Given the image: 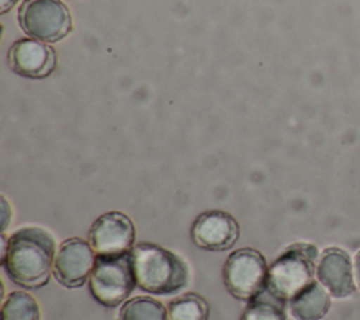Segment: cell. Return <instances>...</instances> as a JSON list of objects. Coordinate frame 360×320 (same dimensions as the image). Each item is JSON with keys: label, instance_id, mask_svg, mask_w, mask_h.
Segmentation results:
<instances>
[{"label": "cell", "instance_id": "cell-1", "mask_svg": "<svg viewBox=\"0 0 360 320\" xmlns=\"http://www.w3.org/2000/svg\"><path fill=\"white\" fill-rule=\"evenodd\" d=\"M56 257L55 237L44 227L27 226L8 237L1 265L8 278L25 289H38L49 282Z\"/></svg>", "mask_w": 360, "mask_h": 320}, {"label": "cell", "instance_id": "cell-2", "mask_svg": "<svg viewBox=\"0 0 360 320\" xmlns=\"http://www.w3.org/2000/svg\"><path fill=\"white\" fill-rule=\"evenodd\" d=\"M131 251L141 291L153 295H173L187 286L190 269L176 253L149 241L135 244Z\"/></svg>", "mask_w": 360, "mask_h": 320}, {"label": "cell", "instance_id": "cell-3", "mask_svg": "<svg viewBox=\"0 0 360 320\" xmlns=\"http://www.w3.org/2000/svg\"><path fill=\"white\" fill-rule=\"evenodd\" d=\"M318 248L311 243L288 246L269 267L266 289L281 302H290L314 281Z\"/></svg>", "mask_w": 360, "mask_h": 320}, {"label": "cell", "instance_id": "cell-4", "mask_svg": "<svg viewBox=\"0 0 360 320\" xmlns=\"http://www.w3.org/2000/svg\"><path fill=\"white\" fill-rule=\"evenodd\" d=\"M136 286L131 250L120 254H97L89 289L100 305L114 309L124 303Z\"/></svg>", "mask_w": 360, "mask_h": 320}, {"label": "cell", "instance_id": "cell-5", "mask_svg": "<svg viewBox=\"0 0 360 320\" xmlns=\"http://www.w3.org/2000/svg\"><path fill=\"white\" fill-rule=\"evenodd\" d=\"M267 275L269 265L264 255L252 247H242L231 253L222 268L228 292L246 302L266 289Z\"/></svg>", "mask_w": 360, "mask_h": 320}, {"label": "cell", "instance_id": "cell-6", "mask_svg": "<svg viewBox=\"0 0 360 320\" xmlns=\"http://www.w3.org/2000/svg\"><path fill=\"white\" fill-rule=\"evenodd\" d=\"M22 31L39 41L55 42L72 31V15L60 0H25L18 10Z\"/></svg>", "mask_w": 360, "mask_h": 320}, {"label": "cell", "instance_id": "cell-7", "mask_svg": "<svg viewBox=\"0 0 360 320\" xmlns=\"http://www.w3.org/2000/svg\"><path fill=\"white\" fill-rule=\"evenodd\" d=\"M96 260L97 253L90 241L80 237L66 239L56 251L53 276L65 288H80L89 281Z\"/></svg>", "mask_w": 360, "mask_h": 320}, {"label": "cell", "instance_id": "cell-8", "mask_svg": "<svg viewBox=\"0 0 360 320\" xmlns=\"http://www.w3.org/2000/svg\"><path fill=\"white\" fill-rule=\"evenodd\" d=\"M135 225L128 215L118 211L103 213L89 230V241L97 254L129 251L135 246Z\"/></svg>", "mask_w": 360, "mask_h": 320}, {"label": "cell", "instance_id": "cell-9", "mask_svg": "<svg viewBox=\"0 0 360 320\" xmlns=\"http://www.w3.org/2000/svg\"><path fill=\"white\" fill-rule=\"evenodd\" d=\"M236 219L219 209L198 215L191 226V239L197 247L207 251H225L235 246L239 239Z\"/></svg>", "mask_w": 360, "mask_h": 320}, {"label": "cell", "instance_id": "cell-10", "mask_svg": "<svg viewBox=\"0 0 360 320\" xmlns=\"http://www.w3.org/2000/svg\"><path fill=\"white\" fill-rule=\"evenodd\" d=\"M8 66L22 77L42 79L49 76L56 67V53L52 46L35 38L15 41L8 49Z\"/></svg>", "mask_w": 360, "mask_h": 320}, {"label": "cell", "instance_id": "cell-11", "mask_svg": "<svg viewBox=\"0 0 360 320\" xmlns=\"http://www.w3.org/2000/svg\"><path fill=\"white\" fill-rule=\"evenodd\" d=\"M316 276L323 288L335 298H346L354 291V274L349 254L338 247H328L321 253Z\"/></svg>", "mask_w": 360, "mask_h": 320}, {"label": "cell", "instance_id": "cell-12", "mask_svg": "<svg viewBox=\"0 0 360 320\" xmlns=\"http://www.w3.org/2000/svg\"><path fill=\"white\" fill-rule=\"evenodd\" d=\"M288 306L295 320H321L330 307L329 292L314 279L288 302Z\"/></svg>", "mask_w": 360, "mask_h": 320}, {"label": "cell", "instance_id": "cell-13", "mask_svg": "<svg viewBox=\"0 0 360 320\" xmlns=\"http://www.w3.org/2000/svg\"><path fill=\"white\" fill-rule=\"evenodd\" d=\"M208 302L194 292L172 299L167 306V320H208Z\"/></svg>", "mask_w": 360, "mask_h": 320}, {"label": "cell", "instance_id": "cell-14", "mask_svg": "<svg viewBox=\"0 0 360 320\" xmlns=\"http://www.w3.org/2000/svg\"><path fill=\"white\" fill-rule=\"evenodd\" d=\"M284 305V302L264 289L248 300L240 320H285Z\"/></svg>", "mask_w": 360, "mask_h": 320}, {"label": "cell", "instance_id": "cell-15", "mask_svg": "<svg viewBox=\"0 0 360 320\" xmlns=\"http://www.w3.org/2000/svg\"><path fill=\"white\" fill-rule=\"evenodd\" d=\"M1 320H41L39 305L30 293L14 291L3 302Z\"/></svg>", "mask_w": 360, "mask_h": 320}, {"label": "cell", "instance_id": "cell-16", "mask_svg": "<svg viewBox=\"0 0 360 320\" xmlns=\"http://www.w3.org/2000/svg\"><path fill=\"white\" fill-rule=\"evenodd\" d=\"M120 320H167V309L158 299L135 296L122 305Z\"/></svg>", "mask_w": 360, "mask_h": 320}, {"label": "cell", "instance_id": "cell-17", "mask_svg": "<svg viewBox=\"0 0 360 320\" xmlns=\"http://www.w3.org/2000/svg\"><path fill=\"white\" fill-rule=\"evenodd\" d=\"M1 211H3V220H1V230L4 232L10 219H11V209L8 208L7 199L4 196H1Z\"/></svg>", "mask_w": 360, "mask_h": 320}, {"label": "cell", "instance_id": "cell-18", "mask_svg": "<svg viewBox=\"0 0 360 320\" xmlns=\"http://www.w3.org/2000/svg\"><path fill=\"white\" fill-rule=\"evenodd\" d=\"M354 282H356L357 288L360 289V250L357 251V254L354 257Z\"/></svg>", "mask_w": 360, "mask_h": 320}, {"label": "cell", "instance_id": "cell-19", "mask_svg": "<svg viewBox=\"0 0 360 320\" xmlns=\"http://www.w3.org/2000/svg\"><path fill=\"white\" fill-rule=\"evenodd\" d=\"M18 0H0V13H6L10 10Z\"/></svg>", "mask_w": 360, "mask_h": 320}]
</instances>
